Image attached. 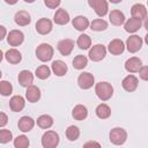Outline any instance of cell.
Masks as SVG:
<instances>
[{
  "label": "cell",
  "instance_id": "cell-1",
  "mask_svg": "<svg viewBox=\"0 0 148 148\" xmlns=\"http://www.w3.org/2000/svg\"><path fill=\"white\" fill-rule=\"evenodd\" d=\"M95 94L101 101H109L113 95V87L109 82L101 81L95 84Z\"/></svg>",
  "mask_w": 148,
  "mask_h": 148
},
{
  "label": "cell",
  "instance_id": "cell-2",
  "mask_svg": "<svg viewBox=\"0 0 148 148\" xmlns=\"http://www.w3.org/2000/svg\"><path fill=\"white\" fill-rule=\"evenodd\" d=\"M53 52H54V50L50 44L42 43L36 49V57H37L38 60H40L43 62H47V61H50L52 59Z\"/></svg>",
  "mask_w": 148,
  "mask_h": 148
},
{
  "label": "cell",
  "instance_id": "cell-3",
  "mask_svg": "<svg viewBox=\"0 0 148 148\" xmlns=\"http://www.w3.org/2000/svg\"><path fill=\"white\" fill-rule=\"evenodd\" d=\"M110 141L116 146H121L127 140V132L121 127H114L110 131L109 134Z\"/></svg>",
  "mask_w": 148,
  "mask_h": 148
},
{
  "label": "cell",
  "instance_id": "cell-4",
  "mask_svg": "<svg viewBox=\"0 0 148 148\" xmlns=\"http://www.w3.org/2000/svg\"><path fill=\"white\" fill-rule=\"evenodd\" d=\"M59 141L60 138L56 131H46L42 136V146L44 148H56Z\"/></svg>",
  "mask_w": 148,
  "mask_h": 148
},
{
  "label": "cell",
  "instance_id": "cell-5",
  "mask_svg": "<svg viewBox=\"0 0 148 148\" xmlns=\"http://www.w3.org/2000/svg\"><path fill=\"white\" fill-rule=\"evenodd\" d=\"M89 59L91 61L98 62L101 60H103L106 56V47L103 44H96L94 46H91V49L89 50Z\"/></svg>",
  "mask_w": 148,
  "mask_h": 148
},
{
  "label": "cell",
  "instance_id": "cell-6",
  "mask_svg": "<svg viewBox=\"0 0 148 148\" xmlns=\"http://www.w3.org/2000/svg\"><path fill=\"white\" fill-rule=\"evenodd\" d=\"M88 3L99 17H104L109 12L108 0H88Z\"/></svg>",
  "mask_w": 148,
  "mask_h": 148
},
{
  "label": "cell",
  "instance_id": "cell-7",
  "mask_svg": "<svg viewBox=\"0 0 148 148\" xmlns=\"http://www.w3.org/2000/svg\"><path fill=\"white\" fill-rule=\"evenodd\" d=\"M77 84L81 89L83 90H87V89H90L94 84H95V77L91 73L89 72H83L79 75L77 77Z\"/></svg>",
  "mask_w": 148,
  "mask_h": 148
},
{
  "label": "cell",
  "instance_id": "cell-8",
  "mask_svg": "<svg viewBox=\"0 0 148 148\" xmlns=\"http://www.w3.org/2000/svg\"><path fill=\"white\" fill-rule=\"evenodd\" d=\"M36 31L39 34V35H47L52 31L53 29V24H52V21H50L49 18L46 17H42L39 18L37 22H36Z\"/></svg>",
  "mask_w": 148,
  "mask_h": 148
},
{
  "label": "cell",
  "instance_id": "cell-9",
  "mask_svg": "<svg viewBox=\"0 0 148 148\" xmlns=\"http://www.w3.org/2000/svg\"><path fill=\"white\" fill-rule=\"evenodd\" d=\"M24 40V34L21 30H10L7 35V42L10 46H20Z\"/></svg>",
  "mask_w": 148,
  "mask_h": 148
},
{
  "label": "cell",
  "instance_id": "cell-10",
  "mask_svg": "<svg viewBox=\"0 0 148 148\" xmlns=\"http://www.w3.org/2000/svg\"><path fill=\"white\" fill-rule=\"evenodd\" d=\"M142 43H143V40L141 37H139L138 35H132L126 39V49L128 52L135 53L141 49Z\"/></svg>",
  "mask_w": 148,
  "mask_h": 148
},
{
  "label": "cell",
  "instance_id": "cell-11",
  "mask_svg": "<svg viewBox=\"0 0 148 148\" xmlns=\"http://www.w3.org/2000/svg\"><path fill=\"white\" fill-rule=\"evenodd\" d=\"M57 49L60 52L61 56H69L74 49V40L69 39V38H65L58 42L57 44Z\"/></svg>",
  "mask_w": 148,
  "mask_h": 148
},
{
  "label": "cell",
  "instance_id": "cell-12",
  "mask_svg": "<svg viewBox=\"0 0 148 148\" xmlns=\"http://www.w3.org/2000/svg\"><path fill=\"white\" fill-rule=\"evenodd\" d=\"M138 84H139V80L136 76L130 74L127 76H125L121 81V87L124 88V90L128 91V92H132L134 91L136 88H138Z\"/></svg>",
  "mask_w": 148,
  "mask_h": 148
},
{
  "label": "cell",
  "instance_id": "cell-13",
  "mask_svg": "<svg viewBox=\"0 0 148 148\" xmlns=\"http://www.w3.org/2000/svg\"><path fill=\"white\" fill-rule=\"evenodd\" d=\"M125 46H126V45L124 44V42H123L121 39L116 38V39H112V40L109 43V45H108V51H109L111 54H113V56H119V54H121V53L124 52Z\"/></svg>",
  "mask_w": 148,
  "mask_h": 148
},
{
  "label": "cell",
  "instance_id": "cell-14",
  "mask_svg": "<svg viewBox=\"0 0 148 148\" xmlns=\"http://www.w3.org/2000/svg\"><path fill=\"white\" fill-rule=\"evenodd\" d=\"M142 67V61L138 57H132L125 61V69L128 73H138Z\"/></svg>",
  "mask_w": 148,
  "mask_h": 148
},
{
  "label": "cell",
  "instance_id": "cell-15",
  "mask_svg": "<svg viewBox=\"0 0 148 148\" xmlns=\"http://www.w3.org/2000/svg\"><path fill=\"white\" fill-rule=\"evenodd\" d=\"M35 126V120L29 117V116H23L18 119V123H17V127L21 132L25 133V132H30Z\"/></svg>",
  "mask_w": 148,
  "mask_h": 148
},
{
  "label": "cell",
  "instance_id": "cell-16",
  "mask_svg": "<svg viewBox=\"0 0 148 148\" xmlns=\"http://www.w3.org/2000/svg\"><path fill=\"white\" fill-rule=\"evenodd\" d=\"M17 80H18V83L24 87V88H28L29 86L32 84L34 82V74L28 71V69H23L18 73V76H17Z\"/></svg>",
  "mask_w": 148,
  "mask_h": 148
},
{
  "label": "cell",
  "instance_id": "cell-17",
  "mask_svg": "<svg viewBox=\"0 0 148 148\" xmlns=\"http://www.w3.org/2000/svg\"><path fill=\"white\" fill-rule=\"evenodd\" d=\"M25 101L21 95H15L9 99V109L13 112H20L24 109Z\"/></svg>",
  "mask_w": 148,
  "mask_h": 148
},
{
  "label": "cell",
  "instance_id": "cell-18",
  "mask_svg": "<svg viewBox=\"0 0 148 148\" xmlns=\"http://www.w3.org/2000/svg\"><path fill=\"white\" fill-rule=\"evenodd\" d=\"M53 22L58 25H65L69 22V14L66 9L64 8H59L57 9V12L54 13L53 16Z\"/></svg>",
  "mask_w": 148,
  "mask_h": 148
},
{
  "label": "cell",
  "instance_id": "cell-19",
  "mask_svg": "<svg viewBox=\"0 0 148 148\" xmlns=\"http://www.w3.org/2000/svg\"><path fill=\"white\" fill-rule=\"evenodd\" d=\"M142 25V21L140 18H136V17H130L125 23H124V28L127 32L130 34H134L136 32Z\"/></svg>",
  "mask_w": 148,
  "mask_h": 148
},
{
  "label": "cell",
  "instance_id": "cell-20",
  "mask_svg": "<svg viewBox=\"0 0 148 148\" xmlns=\"http://www.w3.org/2000/svg\"><path fill=\"white\" fill-rule=\"evenodd\" d=\"M5 59L9 64H12V65H17L22 60V54H21V52L18 50H16L15 47H13V49H9L8 51H6Z\"/></svg>",
  "mask_w": 148,
  "mask_h": 148
},
{
  "label": "cell",
  "instance_id": "cell-21",
  "mask_svg": "<svg viewBox=\"0 0 148 148\" xmlns=\"http://www.w3.org/2000/svg\"><path fill=\"white\" fill-rule=\"evenodd\" d=\"M25 98L30 103L38 102L40 99V89L37 86H34V84L29 86L27 88V91H25Z\"/></svg>",
  "mask_w": 148,
  "mask_h": 148
},
{
  "label": "cell",
  "instance_id": "cell-22",
  "mask_svg": "<svg viewBox=\"0 0 148 148\" xmlns=\"http://www.w3.org/2000/svg\"><path fill=\"white\" fill-rule=\"evenodd\" d=\"M109 21L111 22V24L116 27H120L121 24L125 23V15L123 12L118 9H113L109 13Z\"/></svg>",
  "mask_w": 148,
  "mask_h": 148
},
{
  "label": "cell",
  "instance_id": "cell-23",
  "mask_svg": "<svg viewBox=\"0 0 148 148\" xmlns=\"http://www.w3.org/2000/svg\"><path fill=\"white\" fill-rule=\"evenodd\" d=\"M14 22L20 27H25L31 22V16L27 10H18L14 16Z\"/></svg>",
  "mask_w": 148,
  "mask_h": 148
},
{
  "label": "cell",
  "instance_id": "cell-24",
  "mask_svg": "<svg viewBox=\"0 0 148 148\" xmlns=\"http://www.w3.org/2000/svg\"><path fill=\"white\" fill-rule=\"evenodd\" d=\"M72 25L79 30V31H84L86 29L89 28L90 25V22L89 20L86 17V16H82V15H79V16H75L72 21Z\"/></svg>",
  "mask_w": 148,
  "mask_h": 148
},
{
  "label": "cell",
  "instance_id": "cell-25",
  "mask_svg": "<svg viewBox=\"0 0 148 148\" xmlns=\"http://www.w3.org/2000/svg\"><path fill=\"white\" fill-rule=\"evenodd\" d=\"M131 15L133 17H136V18H140L141 21L145 20L147 17V8L145 5L142 3H135L132 6L131 8Z\"/></svg>",
  "mask_w": 148,
  "mask_h": 148
},
{
  "label": "cell",
  "instance_id": "cell-26",
  "mask_svg": "<svg viewBox=\"0 0 148 148\" xmlns=\"http://www.w3.org/2000/svg\"><path fill=\"white\" fill-rule=\"evenodd\" d=\"M51 69L57 76H64L67 73L68 67L62 60H54L51 65Z\"/></svg>",
  "mask_w": 148,
  "mask_h": 148
},
{
  "label": "cell",
  "instance_id": "cell-27",
  "mask_svg": "<svg viewBox=\"0 0 148 148\" xmlns=\"http://www.w3.org/2000/svg\"><path fill=\"white\" fill-rule=\"evenodd\" d=\"M72 116L75 120H83L88 117V110L84 105L77 104V105L74 106V109L72 111Z\"/></svg>",
  "mask_w": 148,
  "mask_h": 148
},
{
  "label": "cell",
  "instance_id": "cell-28",
  "mask_svg": "<svg viewBox=\"0 0 148 148\" xmlns=\"http://www.w3.org/2000/svg\"><path fill=\"white\" fill-rule=\"evenodd\" d=\"M95 112H96V116L99 118V119H108L110 116H111V109L108 104L105 103H101L96 106L95 109Z\"/></svg>",
  "mask_w": 148,
  "mask_h": 148
},
{
  "label": "cell",
  "instance_id": "cell-29",
  "mask_svg": "<svg viewBox=\"0 0 148 148\" xmlns=\"http://www.w3.org/2000/svg\"><path fill=\"white\" fill-rule=\"evenodd\" d=\"M36 123H37L38 127H40L43 130H47L53 125V118L50 114H42L37 118Z\"/></svg>",
  "mask_w": 148,
  "mask_h": 148
},
{
  "label": "cell",
  "instance_id": "cell-30",
  "mask_svg": "<svg viewBox=\"0 0 148 148\" xmlns=\"http://www.w3.org/2000/svg\"><path fill=\"white\" fill-rule=\"evenodd\" d=\"M76 44H77L79 49H81V50H88L91 46V38L89 37V35L82 34V35H80L77 37Z\"/></svg>",
  "mask_w": 148,
  "mask_h": 148
},
{
  "label": "cell",
  "instance_id": "cell-31",
  "mask_svg": "<svg viewBox=\"0 0 148 148\" xmlns=\"http://www.w3.org/2000/svg\"><path fill=\"white\" fill-rule=\"evenodd\" d=\"M35 75L40 79V80H46L50 75H51V68L47 65H40L39 67L36 68L35 71Z\"/></svg>",
  "mask_w": 148,
  "mask_h": 148
},
{
  "label": "cell",
  "instance_id": "cell-32",
  "mask_svg": "<svg viewBox=\"0 0 148 148\" xmlns=\"http://www.w3.org/2000/svg\"><path fill=\"white\" fill-rule=\"evenodd\" d=\"M90 29L92 31H104L108 29V22L103 18H96L90 22Z\"/></svg>",
  "mask_w": 148,
  "mask_h": 148
},
{
  "label": "cell",
  "instance_id": "cell-33",
  "mask_svg": "<svg viewBox=\"0 0 148 148\" xmlns=\"http://www.w3.org/2000/svg\"><path fill=\"white\" fill-rule=\"evenodd\" d=\"M72 64H73V67H74L75 69L81 71V69H83L84 67H87V65H88V59H87V57H84V56H82V54H79V56H76V57L73 59Z\"/></svg>",
  "mask_w": 148,
  "mask_h": 148
},
{
  "label": "cell",
  "instance_id": "cell-34",
  "mask_svg": "<svg viewBox=\"0 0 148 148\" xmlns=\"http://www.w3.org/2000/svg\"><path fill=\"white\" fill-rule=\"evenodd\" d=\"M80 136V130L77 126H74V125H71L67 127L66 130V138L69 140V141H75L77 140Z\"/></svg>",
  "mask_w": 148,
  "mask_h": 148
},
{
  "label": "cell",
  "instance_id": "cell-35",
  "mask_svg": "<svg viewBox=\"0 0 148 148\" xmlns=\"http://www.w3.org/2000/svg\"><path fill=\"white\" fill-rule=\"evenodd\" d=\"M30 145L29 139L25 135H18L14 139V147L15 148H28Z\"/></svg>",
  "mask_w": 148,
  "mask_h": 148
},
{
  "label": "cell",
  "instance_id": "cell-36",
  "mask_svg": "<svg viewBox=\"0 0 148 148\" xmlns=\"http://www.w3.org/2000/svg\"><path fill=\"white\" fill-rule=\"evenodd\" d=\"M12 92H13L12 83L6 81V80H2L0 82V94L2 96H9V95H12Z\"/></svg>",
  "mask_w": 148,
  "mask_h": 148
},
{
  "label": "cell",
  "instance_id": "cell-37",
  "mask_svg": "<svg viewBox=\"0 0 148 148\" xmlns=\"http://www.w3.org/2000/svg\"><path fill=\"white\" fill-rule=\"evenodd\" d=\"M13 139V133L9 130H0V143H7Z\"/></svg>",
  "mask_w": 148,
  "mask_h": 148
},
{
  "label": "cell",
  "instance_id": "cell-38",
  "mask_svg": "<svg viewBox=\"0 0 148 148\" xmlns=\"http://www.w3.org/2000/svg\"><path fill=\"white\" fill-rule=\"evenodd\" d=\"M61 0H44V3L47 8H51V9H56L59 7Z\"/></svg>",
  "mask_w": 148,
  "mask_h": 148
},
{
  "label": "cell",
  "instance_id": "cell-39",
  "mask_svg": "<svg viewBox=\"0 0 148 148\" xmlns=\"http://www.w3.org/2000/svg\"><path fill=\"white\" fill-rule=\"evenodd\" d=\"M139 76L140 79L145 80V81H148V66H142L140 69H139Z\"/></svg>",
  "mask_w": 148,
  "mask_h": 148
},
{
  "label": "cell",
  "instance_id": "cell-40",
  "mask_svg": "<svg viewBox=\"0 0 148 148\" xmlns=\"http://www.w3.org/2000/svg\"><path fill=\"white\" fill-rule=\"evenodd\" d=\"M8 123V117L5 112H0V127L6 126V124Z\"/></svg>",
  "mask_w": 148,
  "mask_h": 148
},
{
  "label": "cell",
  "instance_id": "cell-41",
  "mask_svg": "<svg viewBox=\"0 0 148 148\" xmlns=\"http://www.w3.org/2000/svg\"><path fill=\"white\" fill-rule=\"evenodd\" d=\"M0 29H1V37H0V39H3L6 37V28L3 25H1Z\"/></svg>",
  "mask_w": 148,
  "mask_h": 148
},
{
  "label": "cell",
  "instance_id": "cell-42",
  "mask_svg": "<svg viewBox=\"0 0 148 148\" xmlns=\"http://www.w3.org/2000/svg\"><path fill=\"white\" fill-rule=\"evenodd\" d=\"M88 146H97V147H99V143H97V142H87L86 145H84V147H88Z\"/></svg>",
  "mask_w": 148,
  "mask_h": 148
},
{
  "label": "cell",
  "instance_id": "cell-43",
  "mask_svg": "<svg viewBox=\"0 0 148 148\" xmlns=\"http://www.w3.org/2000/svg\"><path fill=\"white\" fill-rule=\"evenodd\" d=\"M6 3H8V5H15L18 0H3Z\"/></svg>",
  "mask_w": 148,
  "mask_h": 148
},
{
  "label": "cell",
  "instance_id": "cell-44",
  "mask_svg": "<svg viewBox=\"0 0 148 148\" xmlns=\"http://www.w3.org/2000/svg\"><path fill=\"white\" fill-rule=\"evenodd\" d=\"M143 27H145V29L148 31V16L145 18V22H143Z\"/></svg>",
  "mask_w": 148,
  "mask_h": 148
},
{
  "label": "cell",
  "instance_id": "cell-45",
  "mask_svg": "<svg viewBox=\"0 0 148 148\" xmlns=\"http://www.w3.org/2000/svg\"><path fill=\"white\" fill-rule=\"evenodd\" d=\"M111 3H119V2H121L123 0H109Z\"/></svg>",
  "mask_w": 148,
  "mask_h": 148
},
{
  "label": "cell",
  "instance_id": "cell-46",
  "mask_svg": "<svg viewBox=\"0 0 148 148\" xmlns=\"http://www.w3.org/2000/svg\"><path fill=\"white\" fill-rule=\"evenodd\" d=\"M145 42H146V44L148 45V34H147V35L145 36Z\"/></svg>",
  "mask_w": 148,
  "mask_h": 148
},
{
  "label": "cell",
  "instance_id": "cell-47",
  "mask_svg": "<svg viewBox=\"0 0 148 148\" xmlns=\"http://www.w3.org/2000/svg\"><path fill=\"white\" fill-rule=\"evenodd\" d=\"M23 1H25V2H28V3H32V2H35V0H23Z\"/></svg>",
  "mask_w": 148,
  "mask_h": 148
},
{
  "label": "cell",
  "instance_id": "cell-48",
  "mask_svg": "<svg viewBox=\"0 0 148 148\" xmlns=\"http://www.w3.org/2000/svg\"><path fill=\"white\" fill-rule=\"evenodd\" d=\"M147 3H148V0H147Z\"/></svg>",
  "mask_w": 148,
  "mask_h": 148
}]
</instances>
